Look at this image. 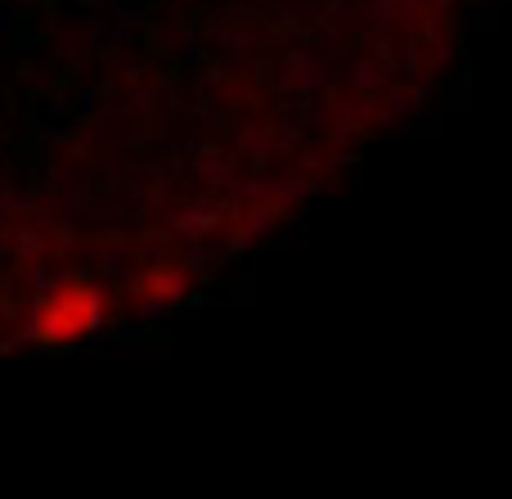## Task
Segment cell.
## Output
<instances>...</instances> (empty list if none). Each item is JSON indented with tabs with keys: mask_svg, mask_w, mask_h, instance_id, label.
<instances>
[{
	"mask_svg": "<svg viewBox=\"0 0 512 499\" xmlns=\"http://www.w3.org/2000/svg\"><path fill=\"white\" fill-rule=\"evenodd\" d=\"M104 329V293L90 279H59L41 293L32 320H27V338L36 347H77V342L95 338Z\"/></svg>",
	"mask_w": 512,
	"mask_h": 499,
	"instance_id": "1",
	"label": "cell"
},
{
	"mask_svg": "<svg viewBox=\"0 0 512 499\" xmlns=\"http://www.w3.org/2000/svg\"><path fill=\"white\" fill-rule=\"evenodd\" d=\"M185 284H189V275L180 266H171V261H162V266H153V270H144L140 279H135V302L140 306H167V302H180L185 297Z\"/></svg>",
	"mask_w": 512,
	"mask_h": 499,
	"instance_id": "2",
	"label": "cell"
}]
</instances>
